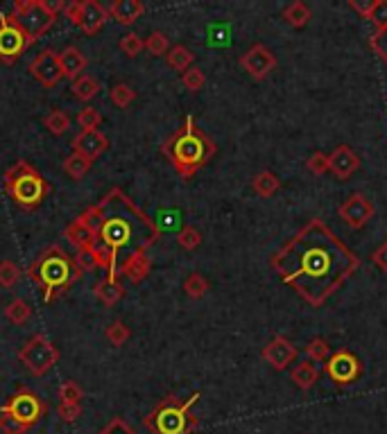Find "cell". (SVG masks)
Wrapping results in <instances>:
<instances>
[{"instance_id":"6da1fadb","label":"cell","mask_w":387,"mask_h":434,"mask_svg":"<svg viewBox=\"0 0 387 434\" xmlns=\"http://www.w3.org/2000/svg\"><path fill=\"white\" fill-rule=\"evenodd\" d=\"M270 265L308 305L322 308L356 274L360 258L315 217L270 258Z\"/></svg>"},{"instance_id":"7a4b0ae2","label":"cell","mask_w":387,"mask_h":434,"mask_svg":"<svg viewBox=\"0 0 387 434\" xmlns=\"http://www.w3.org/2000/svg\"><path fill=\"white\" fill-rule=\"evenodd\" d=\"M216 143L195 125L193 116H186L184 127H179L161 145V154L168 156L181 179H193L216 156Z\"/></svg>"},{"instance_id":"3957f363","label":"cell","mask_w":387,"mask_h":434,"mask_svg":"<svg viewBox=\"0 0 387 434\" xmlns=\"http://www.w3.org/2000/svg\"><path fill=\"white\" fill-rule=\"evenodd\" d=\"M28 274L43 290V301L50 303L55 296L66 292L75 281H80L84 271L59 244H53L39 254V258L30 265Z\"/></svg>"},{"instance_id":"277c9868","label":"cell","mask_w":387,"mask_h":434,"mask_svg":"<svg viewBox=\"0 0 387 434\" xmlns=\"http://www.w3.org/2000/svg\"><path fill=\"white\" fill-rule=\"evenodd\" d=\"M5 192L11 197V202L25 210H34L43 204V200L53 190L50 181L25 158H18L14 166L5 172Z\"/></svg>"},{"instance_id":"5b68a950","label":"cell","mask_w":387,"mask_h":434,"mask_svg":"<svg viewBox=\"0 0 387 434\" xmlns=\"http://www.w3.org/2000/svg\"><path fill=\"white\" fill-rule=\"evenodd\" d=\"M199 398V391H195L191 398H177L174 394H168L152 412L143 418V425L152 434H191L199 421L193 416L191 407Z\"/></svg>"},{"instance_id":"8992f818","label":"cell","mask_w":387,"mask_h":434,"mask_svg":"<svg viewBox=\"0 0 387 434\" xmlns=\"http://www.w3.org/2000/svg\"><path fill=\"white\" fill-rule=\"evenodd\" d=\"M34 41L14 11L0 16V64L11 66Z\"/></svg>"},{"instance_id":"52a82bcc","label":"cell","mask_w":387,"mask_h":434,"mask_svg":"<svg viewBox=\"0 0 387 434\" xmlns=\"http://www.w3.org/2000/svg\"><path fill=\"white\" fill-rule=\"evenodd\" d=\"M59 349L50 342L43 332H36L28 340V344L18 351V359L30 369L32 376H46L50 369L59 362Z\"/></svg>"},{"instance_id":"ba28073f","label":"cell","mask_w":387,"mask_h":434,"mask_svg":"<svg viewBox=\"0 0 387 434\" xmlns=\"http://www.w3.org/2000/svg\"><path fill=\"white\" fill-rule=\"evenodd\" d=\"M3 412L11 414L18 423H23L25 428H32L34 423H39L41 416L46 414V403L36 396L32 389L21 387L14 396L9 398L7 405L0 407Z\"/></svg>"},{"instance_id":"9c48e42d","label":"cell","mask_w":387,"mask_h":434,"mask_svg":"<svg viewBox=\"0 0 387 434\" xmlns=\"http://www.w3.org/2000/svg\"><path fill=\"white\" fill-rule=\"evenodd\" d=\"M324 369H327V376L331 378V382L338 384V387H346V384L356 382L363 376V362H360V357L349 349H340V351L331 353V357L324 362Z\"/></svg>"},{"instance_id":"30bf717a","label":"cell","mask_w":387,"mask_h":434,"mask_svg":"<svg viewBox=\"0 0 387 434\" xmlns=\"http://www.w3.org/2000/svg\"><path fill=\"white\" fill-rule=\"evenodd\" d=\"M340 219L349 229H363L367 222L376 215V206L371 204V200L363 192H354L349 195L346 200L338 208Z\"/></svg>"},{"instance_id":"8fae6325","label":"cell","mask_w":387,"mask_h":434,"mask_svg":"<svg viewBox=\"0 0 387 434\" xmlns=\"http://www.w3.org/2000/svg\"><path fill=\"white\" fill-rule=\"evenodd\" d=\"M30 72L32 77L46 89H53L61 80H64V70L59 64V53L55 50H41L30 61Z\"/></svg>"},{"instance_id":"7c38bea8","label":"cell","mask_w":387,"mask_h":434,"mask_svg":"<svg viewBox=\"0 0 387 434\" xmlns=\"http://www.w3.org/2000/svg\"><path fill=\"white\" fill-rule=\"evenodd\" d=\"M240 66L252 75L254 80H263L277 68V57L263 43H254L249 50L240 57Z\"/></svg>"},{"instance_id":"4fadbf2b","label":"cell","mask_w":387,"mask_h":434,"mask_svg":"<svg viewBox=\"0 0 387 434\" xmlns=\"http://www.w3.org/2000/svg\"><path fill=\"white\" fill-rule=\"evenodd\" d=\"M263 359H265V362H270L272 369L283 371V369L290 367V362H295V359H297V349L290 344V340H285L283 335H277V337H272L265 344Z\"/></svg>"},{"instance_id":"5bb4252c","label":"cell","mask_w":387,"mask_h":434,"mask_svg":"<svg viewBox=\"0 0 387 434\" xmlns=\"http://www.w3.org/2000/svg\"><path fill=\"white\" fill-rule=\"evenodd\" d=\"M66 240L73 246H78V251H93L95 246H97V242H100L95 227L89 224L84 215L75 217L70 224L66 227Z\"/></svg>"},{"instance_id":"9a60e30c","label":"cell","mask_w":387,"mask_h":434,"mask_svg":"<svg viewBox=\"0 0 387 434\" xmlns=\"http://www.w3.org/2000/svg\"><path fill=\"white\" fill-rule=\"evenodd\" d=\"M109 147V139L97 129H89V131H80L73 139V152H78L82 156H86L89 161H95L100 154Z\"/></svg>"},{"instance_id":"2e32d148","label":"cell","mask_w":387,"mask_h":434,"mask_svg":"<svg viewBox=\"0 0 387 434\" xmlns=\"http://www.w3.org/2000/svg\"><path fill=\"white\" fill-rule=\"evenodd\" d=\"M329 168L338 179H349L360 168V156L349 145H338L329 154Z\"/></svg>"},{"instance_id":"e0dca14e","label":"cell","mask_w":387,"mask_h":434,"mask_svg":"<svg viewBox=\"0 0 387 434\" xmlns=\"http://www.w3.org/2000/svg\"><path fill=\"white\" fill-rule=\"evenodd\" d=\"M109 18V11L97 3V0H84L82 7H80V30L84 34H97L100 30H102V26L107 23Z\"/></svg>"},{"instance_id":"ac0fdd59","label":"cell","mask_w":387,"mask_h":434,"mask_svg":"<svg viewBox=\"0 0 387 434\" xmlns=\"http://www.w3.org/2000/svg\"><path fill=\"white\" fill-rule=\"evenodd\" d=\"M149 269H152V263H149L145 249H136L134 254H129L127 258L122 260L118 274L127 276L132 283H141L149 274Z\"/></svg>"},{"instance_id":"d6986e66","label":"cell","mask_w":387,"mask_h":434,"mask_svg":"<svg viewBox=\"0 0 387 434\" xmlns=\"http://www.w3.org/2000/svg\"><path fill=\"white\" fill-rule=\"evenodd\" d=\"M107 11L116 23H120V26H134V23L143 16L145 5L139 3V0H116Z\"/></svg>"},{"instance_id":"ffe728a7","label":"cell","mask_w":387,"mask_h":434,"mask_svg":"<svg viewBox=\"0 0 387 434\" xmlns=\"http://www.w3.org/2000/svg\"><path fill=\"white\" fill-rule=\"evenodd\" d=\"M59 64H61V70H64V80L75 82L86 68V57L82 55L80 48L68 45L59 53Z\"/></svg>"},{"instance_id":"44dd1931","label":"cell","mask_w":387,"mask_h":434,"mask_svg":"<svg viewBox=\"0 0 387 434\" xmlns=\"http://www.w3.org/2000/svg\"><path fill=\"white\" fill-rule=\"evenodd\" d=\"M95 296L100 301H102L105 305H116L118 301H120V296H122V283L118 281V274H107L102 281H100L97 285H95Z\"/></svg>"},{"instance_id":"7402d4cb","label":"cell","mask_w":387,"mask_h":434,"mask_svg":"<svg viewBox=\"0 0 387 434\" xmlns=\"http://www.w3.org/2000/svg\"><path fill=\"white\" fill-rule=\"evenodd\" d=\"M290 378H292V382L297 384L299 389L308 391V389H313V384L319 380V371H317V367L313 362H310V359H306V362H299L292 369Z\"/></svg>"},{"instance_id":"603a6c76","label":"cell","mask_w":387,"mask_h":434,"mask_svg":"<svg viewBox=\"0 0 387 434\" xmlns=\"http://www.w3.org/2000/svg\"><path fill=\"white\" fill-rule=\"evenodd\" d=\"M166 61H168V66L172 70H177V72H186L189 68H193V61H195V55L189 50L186 45H172L168 55H166Z\"/></svg>"},{"instance_id":"cb8c5ba5","label":"cell","mask_w":387,"mask_h":434,"mask_svg":"<svg viewBox=\"0 0 387 434\" xmlns=\"http://www.w3.org/2000/svg\"><path fill=\"white\" fill-rule=\"evenodd\" d=\"M252 188L258 197H272V195H277V190L281 188V179L270 170L258 172V175L252 179Z\"/></svg>"},{"instance_id":"d4e9b609","label":"cell","mask_w":387,"mask_h":434,"mask_svg":"<svg viewBox=\"0 0 387 434\" xmlns=\"http://www.w3.org/2000/svg\"><path fill=\"white\" fill-rule=\"evenodd\" d=\"M283 18L292 28H304L310 21V9L306 3H302V0H292V3L283 9Z\"/></svg>"},{"instance_id":"484cf974","label":"cell","mask_w":387,"mask_h":434,"mask_svg":"<svg viewBox=\"0 0 387 434\" xmlns=\"http://www.w3.org/2000/svg\"><path fill=\"white\" fill-rule=\"evenodd\" d=\"M73 93H75L78 100L89 102L100 93V82L93 75H80L78 80L73 82Z\"/></svg>"},{"instance_id":"4316f807","label":"cell","mask_w":387,"mask_h":434,"mask_svg":"<svg viewBox=\"0 0 387 434\" xmlns=\"http://www.w3.org/2000/svg\"><path fill=\"white\" fill-rule=\"evenodd\" d=\"M91 166H93V161H89V158L82 156V154H78V152H73V154L66 156V161H64V172H66L70 179H82L86 172L91 170Z\"/></svg>"},{"instance_id":"83f0119b","label":"cell","mask_w":387,"mask_h":434,"mask_svg":"<svg viewBox=\"0 0 387 434\" xmlns=\"http://www.w3.org/2000/svg\"><path fill=\"white\" fill-rule=\"evenodd\" d=\"M43 127L53 134V136H64L70 127V118L64 114L61 109H53L50 114L43 118Z\"/></svg>"},{"instance_id":"f1b7e54d","label":"cell","mask_w":387,"mask_h":434,"mask_svg":"<svg viewBox=\"0 0 387 434\" xmlns=\"http://www.w3.org/2000/svg\"><path fill=\"white\" fill-rule=\"evenodd\" d=\"M5 317H7L14 326H21V324H25V321H28V319L32 317V308H30L28 301L14 299L11 303H7V308H5Z\"/></svg>"},{"instance_id":"f546056e","label":"cell","mask_w":387,"mask_h":434,"mask_svg":"<svg viewBox=\"0 0 387 434\" xmlns=\"http://www.w3.org/2000/svg\"><path fill=\"white\" fill-rule=\"evenodd\" d=\"M184 290L191 299H202V296L208 292V281L199 274V271H193V274L184 281Z\"/></svg>"},{"instance_id":"4dcf8cb0","label":"cell","mask_w":387,"mask_h":434,"mask_svg":"<svg viewBox=\"0 0 387 434\" xmlns=\"http://www.w3.org/2000/svg\"><path fill=\"white\" fill-rule=\"evenodd\" d=\"M145 50L152 57H166L168 50H170L168 36L164 32H152V34L147 36V41H145Z\"/></svg>"},{"instance_id":"1f68e13d","label":"cell","mask_w":387,"mask_h":434,"mask_svg":"<svg viewBox=\"0 0 387 434\" xmlns=\"http://www.w3.org/2000/svg\"><path fill=\"white\" fill-rule=\"evenodd\" d=\"M306 353L310 357V362H327V359L331 357V346L324 337H315V340L308 342Z\"/></svg>"},{"instance_id":"d6a6232c","label":"cell","mask_w":387,"mask_h":434,"mask_svg":"<svg viewBox=\"0 0 387 434\" xmlns=\"http://www.w3.org/2000/svg\"><path fill=\"white\" fill-rule=\"evenodd\" d=\"M129 335H132V332H129V328L124 326L120 319L111 321V324L107 326V330H105V337L109 340V344H111V346H116V349L129 340Z\"/></svg>"},{"instance_id":"836d02e7","label":"cell","mask_w":387,"mask_h":434,"mask_svg":"<svg viewBox=\"0 0 387 434\" xmlns=\"http://www.w3.org/2000/svg\"><path fill=\"white\" fill-rule=\"evenodd\" d=\"M109 97H111V102H114L118 109H127L136 100V91L132 89V86H127V84H116L114 89H111Z\"/></svg>"},{"instance_id":"e575fe53","label":"cell","mask_w":387,"mask_h":434,"mask_svg":"<svg viewBox=\"0 0 387 434\" xmlns=\"http://www.w3.org/2000/svg\"><path fill=\"white\" fill-rule=\"evenodd\" d=\"M177 244L186 251H193L202 244V231L195 229V227H184L177 235Z\"/></svg>"},{"instance_id":"d590c367","label":"cell","mask_w":387,"mask_h":434,"mask_svg":"<svg viewBox=\"0 0 387 434\" xmlns=\"http://www.w3.org/2000/svg\"><path fill=\"white\" fill-rule=\"evenodd\" d=\"M118 48L122 50V55H127V57H139L141 50L145 48V41H143L136 32H127V34H124L122 39H120Z\"/></svg>"},{"instance_id":"8d00e7d4","label":"cell","mask_w":387,"mask_h":434,"mask_svg":"<svg viewBox=\"0 0 387 434\" xmlns=\"http://www.w3.org/2000/svg\"><path fill=\"white\" fill-rule=\"evenodd\" d=\"M59 398H61V403L80 405V401L84 398V391L78 382L66 380V382H61V387H59Z\"/></svg>"},{"instance_id":"74e56055","label":"cell","mask_w":387,"mask_h":434,"mask_svg":"<svg viewBox=\"0 0 387 434\" xmlns=\"http://www.w3.org/2000/svg\"><path fill=\"white\" fill-rule=\"evenodd\" d=\"M100 122H102V114L93 107H84L80 114H78V125L82 127V131H89V129H97Z\"/></svg>"},{"instance_id":"f35d334b","label":"cell","mask_w":387,"mask_h":434,"mask_svg":"<svg viewBox=\"0 0 387 434\" xmlns=\"http://www.w3.org/2000/svg\"><path fill=\"white\" fill-rule=\"evenodd\" d=\"M181 84L186 86V89H189L191 93H197L199 89H202V86L206 84V75H204V70L202 68H197V66H193V68H189L181 75Z\"/></svg>"},{"instance_id":"ab89813d","label":"cell","mask_w":387,"mask_h":434,"mask_svg":"<svg viewBox=\"0 0 387 434\" xmlns=\"http://www.w3.org/2000/svg\"><path fill=\"white\" fill-rule=\"evenodd\" d=\"M369 48L373 50L383 64H387V28L385 30H376L369 36Z\"/></svg>"},{"instance_id":"60d3db41","label":"cell","mask_w":387,"mask_h":434,"mask_svg":"<svg viewBox=\"0 0 387 434\" xmlns=\"http://www.w3.org/2000/svg\"><path fill=\"white\" fill-rule=\"evenodd\" d=\"M18 278H21L18 267L11 263V260H3V263H0V285H3V288H14Z\"/></svg>"},{"instance_id":"b9f144b4","label":"cell","mask_w":387,"mask_h":434,"mask_svg":"<svg viewBox=\"0 0 387 434\" xmlns=\"http://www.w3.org/2000/svg\"><path fill=\"white\" fill-rule=\"evenodd\" d=\"M28 430L30 428H25L11 414H7V412L0 409V432H3V434H28Z\"/></svg>"},{"instance_id":"7bdbcfd3","label":"cell","mask_w":387,"mask_h":434,"mask_svg":"<svg viewBox=\"0 0 387 434\" xmlns=\"http://www.w3.org/2000/svg\"><path fill=\"white\" fill-rule=\"evenodd\" d=\"M306 168L313 172V175H327V172H331V168H329V154H324V152L310 154L308 161H306Z\"/></svg>"},{"instance_id":"ee69618b","label":"cell","mask_w":387,"mask_h":434,"mask_svg":"<svg viewBox=\"0 0 387 434\" xmlns=\"http://www.w3.org/2000/svg\"><path fill=\"white\" fill-rule=\"evenodd\" d=\"M369 21L373 23V26H376V30H385L387 28V0H376V3H373Z\"/></svg>"},{"instance_id":"f6af8a7d","label":"cell","mask_w":387,"mask_h":434,"mask_svg":"<svg viewBox=\"0 0 387 434\" xmlns=\"http://www.w3.org/2000/svg\"><path fill=\"white\" fill-rule=\"evenodd\" d=\"M100 434H136V430L124 418L116 416V418H111L102 430H100Z\"/></svg>"},{"instance_id":"bcb514c9","label":"cell","mask_w":387,"mask_h":434,"mask_svg":"<svg viewBox=\"0 0 387 434\" xmlns=\"http://www.w3.org/2000/svg\"><path fill=\"white\" fill-rule=\"evenodd\" d=\"M57 414L61 416V421H66V423H75V421L82 416V405L61 403V405L57 407Z\"/></svg>"},{"instance_id":"7dc6e473","label":"cell","mask_w":387,"mask_h":434,"mask_svg":"<svg viewBox=\"0 0 387 434\" xmlns=\"http://www.w3.org/2000/svg\"><path fill=\"white\" fill-rule=\"evenodd\" d=\"M373 3H376V0H349V7H351L356 14H360L363 18L369 21V14H371V9H373Z\"/></svg>"},{"instance_id":"c3c4849f","label":"cell","mask_w":387,"mask_h":434,"mask_svg":"<svg viewBox=\"0 0 387 434\" xmlns=\"http://www.w3.org/2000/svg\"><path fill=\"white\" fill-rule=\"evenodd\" d=\"M75 265H78L82 271H89V269L97 267L95 265V254L93 251H80L78 256H75Z\"/></svg>"},{"instance_id":"681fc988","label":"cell","mask_w":387,"mask_h":434,"mask_svg":"<svg viewBox=\"0 0 387 434\" xmlns=\"http://www.w3.org/2000/svg\"><path fill=\"white\" fill-rule=\"evenodd\" d=\"M371 263L376 265L381 271H385V274H387V240L378 246L376 251L371 254Z\"/></svg>"},{"instance_id":"f907efd6","label":"cell","mask_w":387,"mask_h":434,"mask_svg":"<svg viewBox=\"0 0 387 434\" xmlns=\"http://www.w3.org/2000/svg\"><path fill=\"white\" fill-rule=\"evenodd\" d=\"M80 7L82 3H68L64 9V16L73 23V26H80Z\"/></svg>"}]
</instances>
